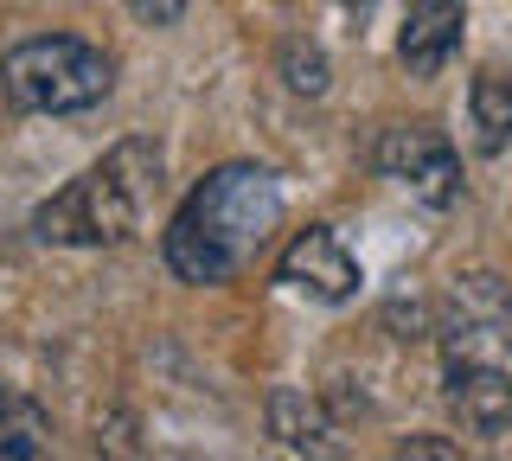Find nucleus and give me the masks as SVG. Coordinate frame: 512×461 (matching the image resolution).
I'll list each match as a JSON object with an SVG mask.
<instances>
[{
	"instance_id": "1",
	"label": "nucleus",
	"mask_w": 512,
	"mask_h": 461,
	"mask_svg": "<svg viewBox=\"0 0 512 461\" xmlns=\"http://www.w3.org/2000/svg\"><path fill=\"white\" fill-rule=\"evenodd\" d=\"M442 397L474 436H500L512 423V289L493 269L448 282L436 308Z\"/></svg>"
},
{
	"instance_id": "2",
	"label": "nucleus",
	"mask_w": 512,
	"mask_h": 461,
	"mask_svg": "<svg viewBox=\"0 0 512 461\" xmlns=\"http://www.w3.org/2000/svg\"><path fill=\"white\" fill-rule=\"evenodd\" d=\"M276 225H282V180L256 161H231L212 167L186 193V205L160 237V257L180 282L212 289V282H231L276 237Z\"/></svg>"
},
{
	"instance_id": "3",
	"label": "nucleus",
	"mask_w": 512,
	"mask_h": 461,
	"mask_svg": "<svg viewBox=\"0 0 512 461\" xmlns=\"http://www.w3.org/2000/svg\"><path fill=\"white\" fill-rule=\"evenodd\" d=\"M154 193H160V148L122 141L116 154H103L90 173H77L64 193H52L32 212V237L39 244H77V250L128 244Z\"/></svg>"
},
{
	"instance_id": "4",
	"label": "nucleus",
	"mask_w": 512,
	"mask_h": 461,
	"mask_svg": "<svg viewBox=\"0 0 512 461\" xmlns=\"http://www.w3.org/2000/svg\"><path fill=\"white\" fill-rule=\"evenodd\" d=\"M109 84H116V65L90 39H71V33L20 39L0 58V90L26 116H77V109H96L109 97Z\"/></svg>"
},
{
	"instance_id": "5",
	"label": "nucleus",
	"mask_w": 512,
	"mask_h": 461,
	"mask_svg": "<svg viewBox=\"0 0 512 461\" xmlns=\"http://www.w3.org/2000/svg\"><path fill=\"white\" fill-rule=\"evenodd\" d=\"M378 173L397 186V193H410L416 205H455L461 199V154L455 141L442 129H423V122H404V129H391L378 141Z\"/></svg>"
},
{
	"instance_id": "6",
	"label": "nucleus",
	"mask_w": 512,
	"mask_h": 461,
	"mask_svg": "<svg viewBox=\"0 0 512 461\" xmlns=\"http://www.w3.org/2000/svg\"><path fill=\"white\" fill-rule=\"evenodd\" d=\"M282 282L295 295L327 301V308H333V301L359 295V263H352V250L327 225H308V231H295V244L282 250Z\"/></svg>"
},
{
	"instance_id": "7",
	"label": "nucleus",
	"mask_w": 512,
	"mask_h": 461,
	"mask_svg": "<svg viewBox=\"0 0 512 461\" xmlns=\"http://www.w3.org/2000/svg\"><path fill=\"white\" fill-rule=\"evenodd\" d=\"M461 26H468L461 0H410L404 39H397V52H404L410 77H442L448 58L461 52Z\"/></svg>"
},
{
	"instance_id": "8",
	"label": "nucleus",
	"mask_w": 512,
	"mask_h": 461,
	"mask_svg": "<svg viewBox=\"0 0 512 461\" xmlns=\"http://www.w3.org/2000/svg\"><path fill=\"white\" fill-rule=\"evenodd\" d=\"M468 116L480 154H500L512 141V71H480L468 84Z\"/></svg>"
},
{
	"instance_id": "9",
	"label": "nucleus",
	"mask_w": 512,
	"mask_h": 461,
	"mask_svg": "<svg viewBox=\"0 0 512 461\" xmlns=\"http://www.w3.org/2000/svg\"><path fill=\"white\" fill-rule=\"evenodd\" d=\"M269 429H276V442H288V449L333 455V423L320 417L301 391H276V397H269Z\"/></svg>"
}]
</instances>
